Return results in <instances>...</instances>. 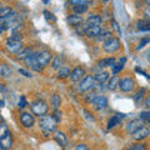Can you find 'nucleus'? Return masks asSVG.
<instances>
[{
	"label": "nucleus",
	"mask_w": 150,
	"mask_h": 150,
	"mask_svg": "<svg viewBox=\"0 0 150 150\" xmlns=\"http://www.w3.org/2000/svg\"><path fill=\"white\" fill-rule=\"evenodd\" d=\"M101 26H89V28H84V34L90 39H96L98 36L101 34Z\"/></svg>",
	"instance_id": "15"
},
{
	"label": "nucleus",
	"mask_w": 150,
	"mask_h": 150,
	"mask_svg": "<svg viewBox=\"0 0 150 150\" xmlns=\"http://www.w3.org/2000/svg\"><path fill=\"white\" fill-rule=\"evenodd\" d=\"M86 76V70L83 67H76L71 70V74H70V80L74 83L81 81Z\"/></svg>",
	"instance_id": "11"
},
{
	"label": "nucleus",
	"mask_w": 150,
	"mask_h": 150,
	"mask_svg": "<svg viewBox=\"0 0 150 150\" xmlns=\"http://www.w3.org/2000/svg\"><path fill=\"white\" fill-rule=\"evenodd\" d=\"M9 39H13V40H23V35L20 34V33H14V34L9 38Z\"/></svg>",
	"instance_id": "42"
},
{
	"label": "nucleus",
	"mask_w": 150,
	"mask_h": 150,
	"mask_svg": "<svg viewBox=\"0 0 150 150\" xmlns=\"http://www.w3.org/2000/svg\"><path fill=\"white\" fill-rule=\"evenodd\" d=\"M24 63L28 68L33 69L34 71H41V70H43V67H41L39 64V62H38V51H34L29 58H26L24 60Z\"/></svg>",
	"instance_id": "5"
},
{
	"label": "nucleus",
	"mask_w": 150,
	"mask_h": 150,
	"mask_svg": "<svg viewBox=\"0 0 150 150\" xmlns=\"http://www.w3.org/2000/svg\"><path fill=\"white\" fill-rule=\"evenodd\" d=\"M69 1L74 6V5H80V4H89L91 3V0H69Z\"/></svg>",
	"instance_id": "36"
},
{
	"label": "nucleus",
	"mask_w": 150,
	"mask_h": 150,
	"mask_svg": "<svg viewBox=\"0 0 150 150\" xmlns=\"http://www.w3.org/2000/svg\"><path fill=\"white\" fill-rule=\"evenodd\" d=\"M120 46H121L120 39L112 36V38H110V39H108L106 41L103 43V50H104L106 54H114L120 49Z\"/></svg>",
	"instance_id": "3"
},
{
	"label": "nucleus",
	"mask_w": 150,
	"mask_h": 150,
	"mask_svg": "<svg viewBox=\"0 0 150 150\" xmlns=\"http://www.w3.org/2000/svg\"><path fill=\"white\" fill-rule=\"evenodd\" d=\"M144 15L146 16L148 19H150V6H148V5H146V8L144 9Z\"/></svg>",
	"instance_id": "46"
},
{
	"label": "nucleus",
	"mask_w": 150,
	"mask_h": 150,
	"mask_svg": "<svg viewBox=\"0 0 150 150\" xmlns=\"http://www.w3.org/2000/svg\"><path fill=\"white\" fill-rule=\"evenodd\" d=\"M54 118L58 120V121H60V119H62V112H60L59 110H54Z\"/></svg>",
	"instance_id": "44"
},
{
	"label": "nucleus",
	"mask_w": 150,
	"mask_h": 150,
	"mask_svg": "<svg viewBox=\"0 0 150 150\" xmlns=\"http://www.w3.org/2000/svg\"><path fill=\"white\" fill-rule=\"evenodd\" d=\"M124 63H125V59H121V63H115L114 65L111 67V71L114 75H116L118 73H120L124 68Z\"/></svg>",
	"instance_id": "32"
},
{
	"label": "nucleus",
	"mask_w": 150,
	"mask_h": 150,
	"mask_svg": "<svg viewBox=\"0 0 150 150\" xmlns=\"http://www.w3.org/2000/svg\"><path fill=\"white\" fill-rule=\"evenodd\" d=\"M101 16L98 14H91L89 15L85 20V25L84 28H89V26H101Z\"/></svg>",
	"instance_id": "14"
},
{
	"label": "nucleus",
	"mask_w": 150,
	"mask_h": 150,
	"mask_svg": "<svg viewBox=\"0 0 150 150\" xmlns=\"http://www.w3.org/2000/svg\"><path fill=\"white\" fill-rule=\"evenodd\" d=\"M13 146V135L10 130L0 134V150H8Z\"/></svg>",
	"instance_id": "8"
},
{
	"label": "nucleus",
	"mask_w": 150,
	"mask_h": 150,
	"mask_svg": "<svg viewBox=\"0 0 150 150\" xmlns=\"http://www.w3.org/2000/svg\"><path fill=\"white\" fill-rule=\"evenodd\" d=\"M19 119H20V123H21V125L24 126V128H33V126L35 125L34 115L30 114V112H28V111L21 112L20 116H19Z\"/></svg>",
	"instance_id": "10"
},
{
	"label": "nucleus",
	"mask_w": 150,
	"mask_h": 150,
	"mask_svg": "<svg viewBox=\"0 0 150 150\" xmlns=\"http://www.w3.org/2000/svg\"><path fill=\"white\" fill-rule=\"evenodd\" d=\"M59 121L54 118V115H44L39 118V126L41 133L44 134V137H49V135L54 134L58 128Z\"/></svg>",
	"instance_id": "1"
},
{
	"label": "nucleus",
	"mask_w": 150,
	"mask_h": 150,
	"mask_svg": "<svg viewBox=\"0 0 150 150\" xmlns=\"http://www.w3.org/2000/svg\"><path fill=\"white\" fill-rule=\"evenodd\" d=\"M134 88H135V80L133 78L126 76V78H123L120 80V85H119L120 91H123V93H131L134 90Z\"/></svg>",
	"instance_id": "9"
},
{
	"label": "nucleus",
	"mask_w": 150,
	"mask_h": 150,
	"mask_svg": "<svg viewBox=\"0 0 150 150\" xmlns=\"http://www.w3.org/2000/svg\"><path fill=\"white\" fill-rule=\"evenodd\" d=\"M75 150H89V149H88V146L85 144H78L76 148H75Z\"/></svg>",
	"instance_id": "45"
},
{
	"label": "nucleus",
	"mask_w": 150,
	"mask_h": 150,
	"mask_svg": "<svg viewBox=\"0 0 150 150\" xmlns=\"http://www.w3.org/2000/svg\"><path fill=\"white\" fill-rule=\"evenodd\" d=\"M143 124H142V121H140V119H133L131 121H129L128 124L125 125V131L128 134H133L135 130H137L138 128H140Z\"/></svg>",
	"instance_id": "16"
},
{
	"label": "nucleus",
	"mask_w": 150,
	"mask_h": 150,
	"mask_svg": "<svg viewBox=\"0 0 150 150\" xmlns=\"http://www.w3.org/2000/svg\"><path fill=\"white\" fill-rule=\"evenodd\" d=\"M20 109H24L26 106V100H25V96H20V100H19V105H18Z\"/></svg>",
	"instance_id": "43"
},
{
	"label": "nucleus",
	"mask_w": 150,
	"mask_h": 150,
	"mask_svg": "<svg viewBox=\"0 0 150 150\" xmlns=\"http://www.w3.org/2000/svg\"><path fill=\"white\" fill-rule=\"evenodd\" d=\"M140 119H142L145 124L150 126V110H145L140 112Z\"/></svg>",
	"instance_id": "33"
},
{
	"label": "nucleus",
	"mask_w": 150,
	"mask_h": 150,
	"mask_svg": "<svg viewBox=\"0 0 150 150\" xmlns=\"http://www.w3.org/2000/svg\"><path fill=\"white\" fill-rule=\"evenodd\" d=\"M70 74H71L70 69L67 68V67H63V68H60L58 70V74H56V76H58L59 79H68V78H70Z\"/></svg>",
	"instance_id": "26"
},
{
	"label": "nucleus",
	"mask_w": 150,
	"mask_h": 150,
	"mask_svg": "<svg viewBox=\"0 0 150 150\" xmlns=\"http://www.w3.org/2000/svg\"><path fill=\"white\" fill-rule=\"evenodd\" d=\"M148 43H150V38H144V39H142V41L139 43V45L137 46V50H140V49H143L145 45H146Z\"/></svg>",
	"instance_id": "37"
},
{
	"label": "nucleus",
	"mask_w": 150,
	"mask_h": 150,
	"mask_svg": "<svg viewBox=\"0 0 150 150\" xmlns=\"http://www.w3.org/2000/svg\"><path fill=\"white\" fill-rule=\"evenodd\" d=\"M74 14H78V15H83L84 13L88 11V4H80V5H74L73 6Z\"/></svg>",
	"instance_id": "29"
},
{
	"label": "nucleus",
	"mask_w": 150,
	"mask_h": 150,
	"mask_svg": "<svg viewBox=\"0 0 150 150\" xmlns=\"http://www.w3.org/2000/svg\"><path fill=\"white\" fill-rule=\"evenodd\" d=\"M110 38H112V34H111V31H108V30H103L101 31V34L99 35L96 38V41H103V43H104V41H106L108 39H110Z\"/></svg>",
	"instance_id": "31"
},
{
	"label": "nucleus",
	"mask_w": 150,
	"mask_h": 150,
	"mask_svg": "<svg viewBox=\"0 0 150 150\" xmlns=\"http://www.w3.org/2000/svg\"><path fill=\"white\" fill-rule=\"evenodd\" d=\"M149 135H150V129L148 126L142 125L140 128H138L133 134H131V138H133V140H135V142H143V140L146 139Z\"/></svg>",
	"instance_id": "6"
},
{
	"label": "nucleus",
	"mask_w": 150,
	"mask_h": 150,
	"mask_svg": "<svg viewBox=\"0 0 150 150\" xmlns=\"http://www.w3.org/2000/svg\"><path fill=\"white\" fill-rule=\"evenodd\" d=\"M19 73H20L21 75H24L25 78H31V76H33V75H31V73L29 71V70H26V69H24V68L19 69Z\"/></svg>",
	"instance_id": "41"
},
{
	"label": "nucleus",
	"mask_w": 150,
	"mask_h": 150,
	"mask_svg": "<svg viewBox=\"0 0 150 150\" xmlns=\"http://www.w3.org/2000/svg\"><path fill=\"white\" fill-rule=\"evenodd\" d=\"M91 105L94 106V109H95L96 111L104 110L105 108L108 106V99H106V96H104V95H98L95 98V100L93 101Z\"/></svg>",
	"instance_id": "13"
},
{
	"label": "nucleus",
	"mask_w": 150,
	"mask_h": 150,
	"mask_svg": "<svg viewBox=\"0 0 150 150\" xmlns=\"http://www.w3.org/2000/svg\"><path fill=\"white\" fill-rule=\"evenodd\" d=\"M11 13H13L11 8H9V6H1V9H0V18L4 19V18H6V16L10 15Z\"/></svg>",
	"instance_id": "34"
},
{
	"label": "nucleus",
	"mask_w": 150,
	"mask_h": 150,
	"mask_svg": "<svg viewBox=\"0 0 150 150\" xmlns=\"http://www.w3.org/2000/svg\"><path fill=\"white\" fill-rule=\"evenodd\" d=\"M54 140L60 145V146H63V148H65V146H67V144H68L67 135H65L63 131H59V130H56L54 133Z\"/></svg>",
	"instance_id": "19"
},
{
	"label": "nucleus",
	"mask_w": 150,
	"mask_h": 150,
	"mask_svg": "<svg viewBox=\"0 0 150 150\" xmlns=\"http://www.w3.org/2000/svg\"><path fill=\"white\" fill-rule=\"evenodd\" d=\"M144 3H145V4H146V5H148V6H150V0H144Z\"/></svg>",
	"instance_id": "47"
},
{
	"label": "nucleus",
	"mask_w": 150,
	"mask_h": 150,
	"mask_svg": "<svg viewBox=\"0 0 150 150\" xmlns=\"http://www.w3.org/2000/svg\"><path fill=\"white\" fill-rule=\"evenodd\" d=\"M51 68L54 70H59L60 68H63V58L60 55H56L55 58H53V62H51Z\"/></svg>",
	"instance_id": "28"
},
{
	"label": "nucleus",
	"mask_w": 150,
	"mask_h": 150,
	"mask_svg": "<svg viewBox=\"0 0 150 150\" xmlns=\"http://www.w3.org/2000/svg\"><path fill=\"white\" fill-rule=\"evenodd\" d=\"M60 105H62V96L59 94H53L50 98V106L53 108V110H59Z\"/></svg>",
	"instance_id": "24"
},
{
	"label": "nucleus",
	"mask_w": 150,
	"mask_h": 150,
	"mask_svg": "<svg viewBox=\"0 0 150 150\" xmlns=\"http://www.w3.org/2000/svg\"><path fill=\"white\" fill-rule=\"evenodd\" d=\"M94 78H95V81L98 84H105L109 81V79H110V74L105 71V70H103V71H98L95 75H94Z\"/></svg>",
	"instance_id": "18"
},
{
	"label": "nucleus",
	"mask_w": 150,
	"mask_h": 150,
	"mask_svg": "<svg viewBox=\"0 0 150 150\" xmlns=\"http://www.w3.org/2000/svg\"><path fill=\"white\" fill-rule=\"evenodd\" d=\"M120 80L121 79L118 76V75H112V76H110L109 79V81H108V89L109 90H116V89L119 88L120 85Z\"/></svg>",
	"instance_id": "21"
},
{
	"label": "nucleus",
	"mask_w": 150,
	"mask_h": 150,
	"mask_svg": "<svg viewBox=\"0 0 150 150\" xmlns=\"http://www.w3.org/2000/svg\"><path fill=\"white\" fill-rule=\"evenodd\" d=\"M11 75H13V70L9 65L6 64L0 65V76H1V79H9Z\"/></svg>",
	"instance_id": "25"
},
{
	"label": "nucleus",
	"mask_w": 150,
	"mask_h": 150,
	"mask_svg": "<svg viewBox=\"0 0 150 150\" xmlns=\"http://www.w3.org/2000/svg\"><path fill=\"white\" fill-rule=\"evenodd\" d=\"M115 63H116V59L111 56V58L100 59L99 62H98V67H99V68H103V69H105V68H111Z\"/></svg>",
	"instance_id": "23"
},
{
	"label": "nucleus",
	"mask_w": 150,
	"mask_h": 150,
	"mask_svg": "<svg viewBox=\"0 0 150 150\" xmlns=\"http://www.w3.org/2000/svg\"><path fill=\"white\" fill-rule=\"evenodd\" d=\"M67 21L70 26H79L83 24L84 19L81 15H78V14H71V15H69L67 18Z\"/></svg>",
	"instance_id": "17"
},
{
	"label": "nucleus",
	"mask_w": 150,
	"mask_h": 150,
	"mask_svg": "<svg viewBox=\"0 0 150 150\" xmlns=\"http://www.w3.org/2000/svg\"><path fill=\"white\" fill-rule=\"evenodd\" d=\"M143 105H144V108H146V109L150 110V94H148V95L145 96V99L143 100Z\"/></svg>",
	"instance_id": "40"
},
{
	"label": "nucleus",
	"mask_w": 150,
	"mask_h": 150,
	"mask_svg": "<svg viewBox=\"0 0 150 150\" xmlns=\"http://www.w3.org/2000/svg\"><path fill=\"white\" fill-rule=\"evenodd\" d=\"M33 53H34V51H33V49L30 48V46H25V48H23V49L16 54V59H18V60H23V62H24V60H25L26 58H29V56H30Z\"/></svg>",
	"instance_id": "20"
},
{
	"label": "nucleus",
	"mask_w": 150,
	"mask_h": 150,
	"mask_svg": "<svg viewBox=\"0 0 150 150\" xmlns=\"http://www.w3.org/2000/svg\"><path fill=\"white\" fill-rule=\"evenodd\" d=\"M44 15H45V18H46V20L48 21H53V23H55L56 21V19H55V16L53 15L51 13H49V11H44Z\"/></svg>",
	"instance_id": "38"
},
{
	"label": "nucleus",
	"mask_w": 150,
	"mask_h": 150,
	"mask_svg": "<svg viewBox=\"0 0 150 150\" xmlns=\"http://www.w3.org/2000/svg\"><path fill=\"white\" fill-rule=\"evenodd\" d=\"M24 46H23V41L20 40H13V39H8L6 43H5V49L8 53H11V54H18Z\"/></svg>",
	"instance_id": "7"
},
{
	"label": "nucleus",
	"mask_w": 150,
	"mask_h": 150,
	"mask_svg": "<svg viewBox=\"0 0 150 150\" xmlns=\"http://www.w3.org/2000/svg\"><path fill=\"white\" fill-rule=\"evenodd\" d=\"M64 150H67V149H64Z\"/></svg>",
	"instance_id": "49"
},
{
	"label": "nucleus",
	"mask_w": 150,
	"mask_h": 150,
	"mask_svg": "<svg viewBox=\"0 0 150 150\" xmlns=\"http://www.w3.org/2000/svg\"><path fill=\"white\" fill-rule=\"evenodd\" d=\"M30 108H31L33 114L38 115L39 118L46 115V114H48V111H49V105L46 104L44 100H41V99H38L35 101H33L30 104Z\"/></svg>",
	"instance_id": "2"
},
{
	"label": "nucleus",
	"mask_w": 150,
	"mask_h": 150,
	"mask_svg": "<svg viewBox=\"0 0 150 150\" xmlns=\"http://www.w3.org/2000/svg\"><path fill=\"white\" fill-rule=\"evenodd\" d=\"M128 150H145V146L143 144H134V145H131Z\"/></svg>",
	"instance_id": "39"
},
{
	"label": "nucleus",
	"mask_w": 150,
	"mask_h": 150,
	"mask_svg": "<svg viewBox=\"0 0 150 150\" xmlns=\"http://www.w3.org/2000/svg\"><path fill=\"white\" fill-rule=\"evenodd\" d=\"M137 28L140 31H150V19H140L137 21Z\"/></svg>",
	"instance_id": "22"
},
{
	"label": "nucleus",
	"mask_w": 150,
	"mask_h": 150,
	"mask_svg": "<svg viewBox=\"0 0 150 150\" xmlns=\"http://www.w3.org/2000/svg\"><path fill=\"white\" fill-rule=\"evenodd\" d=\"M95 84H96V81H95L94 75H86L81 81H79L78 89L80 93H86V91H90L91 89L95 86Z\"/></svg>",
	"instance_id": "4"
},
{
	"label": "nucleus",
	"mask_w": 150,
	"mask_h": 150,
	"mask_svg": "<svg viewBox=\"0 0 150 150\" xmlns=\"http://www.w3.org/2000/svg\"><path fill=\"white\" fill-rule=\"evenodd\" d=\"M144 95H145V89L143 88V89H140V90L134 95V101H135V104L139 105L140 103H142V101L145 99Z\"/></svg>",
	"instance_id": "30"
},
{
	"label": "nucleus",
	"mask_w": 150,
	"mask_h": 150,
	"mask_svg": "<svg viewBox=\"0 0 150 150\" xmlns=\"http://www.w3.org/2000/svg\"><path fill=\"white\" fill-rule=\"evenodd\" d=\"M38 62L43 68H45L50 62H53V54L48 50L38 51Z\"/></svg>",
	"instance_id": "12"
},
{
	"label": "nucleus",
	"mask_w": 150,
	"mask_h": 150,
	"mask_svg": "<svg viewBox=\"0 0 150 150\" xmlns=\"http://www.w3.org/2000/svg\"><path fill=\"white\" fill-rule=\"evenodd\" d=\"M121 118H123V116H120L119 114H118V115L111 116V118L109 119V121H108V129H112V128H115V126L120 123Z\"/></svg>",
	"instance_id": "27"
},
{
	"label": "nucleus",
	"mask_w": 150,
	"mask_h": 150,
	"mask_svg": "<svg viewBox=\"0 0 150 150\" xmlns=\"http://www.w3.org/2000/svg\"><path fill=\"white\" fill-rule=\"evenodd\" d=\"M98 95L95 93H89L88 95L85 96V103H88V104H93V101L95 100V98H96Z\"/></svg>",
	"instance_id": "35"
},
{
	"label": "nucleus",
	"mask_w": 150,
	"mask_h": 150,
	"mask_svg": "<svg viewBox=\"0 0 150 150\" xmlns=\"http://www.w3.org/2000/svg\"><path fill=\"white\" fill-rule=\"evenodd\" d=\"M148 63H149V64H150V53H149V54H148Z\"/></svg>",
	"instance_id": "48"
}]
</instances>
